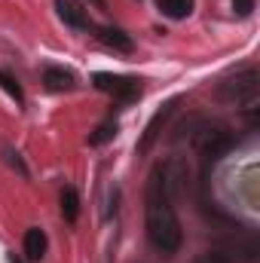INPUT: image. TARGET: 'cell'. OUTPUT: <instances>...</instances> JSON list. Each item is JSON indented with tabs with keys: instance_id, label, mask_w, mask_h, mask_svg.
<instances>
[{
	"instance_id": "1",
	"label": "cell",
	"mask_w": 260,
	"mask_h": 263,
	"mask_svg": "<svg viewBox=\"0 0 260 263\" xmlns=\"http://www.w3.org/2000/svg\"><path fill=\"white\" fill-rule=\"evenodd\" d=\"M144 202H147V239H150V245L165 257L178 254L184 233H181L172 199L159 190V184L153 178L147 181V199Z\"/></svg>"
},
{
	"instance_id": "2",
	"label": "cell",
	"mask_w": 260,
	"mask_h": 263,
	"mask_svg": "<svg viewBox=\"0 0 260 263\" xmlns=\"http://www.w3.org/2000/svg\"><path fill=\"white\" fill-rule=\"evenodd\" d=\"M184 135H187L190 147H193L199 156H205V159H217V156H224V153L233 147V132L227 129L224 123L190 120V123L184 126Z\"/></svg>"
},
{
	"instance_id": "3",
	"label": "cell",
	"mask_w": 260,
	"mask_h": 263,
	"mask_svg": "<svg viewBox=\"0 0 260 263\" xmlns=\"http://www.w3.org/2000/svg\"><path fill=\"white\" fill-rule=\"evenodd\" d=\"M257 92H260L257 67H245V70H239L236 77L224 80L220 89H217V95H220L224 101H233V104H242V101L251 104V101H257Z\"/></svg>"
},
{
	"instance_id": "4",
	"label": "cell",
	"mask_w": 260,
	"mask_h": 263,
	"mask_svg": "<svg viewBox=\"0 0 260 263\" xmlns=\"http://www.w3.org/2000/svg\"><path fill=\"white\" fill-rule=\"evenodd\" d=\"M95 86L101 92H110L117 101L129 104L141 98V80H132V77H117V73H95Z\"/></svg>"
},
{
	"instance_id": "5",
	"label": "cell",
	"mask_w": 260,
	"mask_h": 263,
	"mask_svg": "<svg viewBox=\"0 0 260 263\" xmlns=\"http://www.w3.org/2000/svg\"><path fill=\"white\" fill-rule=\"evenodd\" d=\"M55 9H59V15H62V22L70 25V28H80V31H86L92 22H89V12H86V6L80 3V0H55Z\"/></svg>"
},
{
	"instance_id": "6",
	"label": "cell",
	"mask_w": 260,
	"mask_h": 263,
	"mask_svg": "<svg viewBox=\"0 0 260 263\" xmlns=\"http://www.w3.org/2000/svg\"><path fill=\"white\" fill-rule=\"evenodd\" d=\"M43 83H46L49 92H70V89L77 86L73 73L65 70V67H46V70H43Z\"/></svg>"
},
{
	"instance_id": "7",
	"label": "cell",
	"mask_w": 260,
	"mask_h": 263,
	"mask_svg": "<svg viewBox=\"0 0 260 263\" xmlns=\"http://www.w3.org/2000/svg\"><path fill=\"white\" fill-rule=\"evenodd\" d=\"M43 254H46V233L40 227H31L25 233V257L34 263V260H40Z\"/></svg>"
},
{
	"instance_id": "8",
	"label": "cell",
	"mask_w": 260,
	"mask_h": 263,
	"mask_svg": "<svg viewBox=\"0 0 260 263\" xmlns=\"http://www.w3.org/2000/svg\"><path fill=\"white\" fill-rule=\"evenodd\" d=\"M175 104H178V101H169V104H165V107H162V110H159V114H156L153 120H150V126H147V132H144V141H141V150H150V144H153L156 132H159V126H162V123H165V120L172 117Z\"/></svg>"
},
{
	"instance_id": "9",
	"label": "cell",
	"mask_w": 260,
	"mask_h": 263,
	"mask_svg": "<svg viewBox=\"0 0 260 263\" xmlns=\"http://www.w3.org/2000/svg\"><path fill=\"white\" fill-rule=\"evenodd\" d=\"M98 37H101L107 46L120 49V52H132V37L126 34V31H120V28H101Z\"/></svg>"
},
{
	"instance_id": "10",
	"label": "cell",
	"mask_w": 260,
	"mask_h": 263,
	"mask_svg": "<svg viewBox=\"0 0 260 263\" xmlns=\"http://www.w3.org/2000/svg\"><path fill=\"white\" fill-rule=\"evenodd\" d=\"M159 9L169 18H187L193 9V0H159Z\"/></svg>"
},
{
	"instance_id": "11",
	"label": "cell",
	"mask_w": 260,
	"mask_h": 263,
	"mask_svg": "<svg viewBox=\"0 0 260 263\" xmlns=\"http://www.w3.org/2000/svg\"><path fill=\"white\" fill-rule=\"evenodd\" d=\"M62 214H65V220H77V214H80V199H77L73 187L62 190Z\"/></svg>"
},
{
	"instance_id": "12",
	"label": "cell",
	"mask_w": 260,
	"mask_h": 263,
	"mask_svg": "<svg viewBox=\"0 0 260 263\" xmlns=\"http://www.w3.org/2000/svg\"><path fill=\"white\" fill-rule=\"evenodd\" d=\"M0 86H3V92H6L9 98H15V104H22V101H25V95H22V86L15 83V77H12L9 70H0Z\"/></svg>"
},
{
	"instance_id": "13",
	"label": "cell",
	"mask_w": 260,
	"mask_h": 263,
	"mask_svg": "<svg viewBox=\"0 0 260 263\" xmlns=\"http://www.w3.org/2000/svg\"><path fill=\"white\" fill-rule=\"evenodd\" d=\"M114 135H117V123H114V120H107V123H101L98 129L89 135V144H104V141H110Z\"/></svg>"
},
{
	"instance_id": "14",
	"label": "cell",
	"mask_w": 260,
	"mask_h": 263,
	"mask_svg": "<svg viewBox=\"0 0 260 263\" xmlns=\"http://www.w3.org/2000/svg\"><path fill=\"white\" fill-rule=\"evenodd\" d=\"M196 263H239V260L230 257L224 248H211V251H202V254L196 257Z\"/></svg>"
},
{
	"instance_id": "15",
	"label": "cell",
	"mask_w": 260,
	"mask_h": 263,
	"mask_svg": "<svg viewBox=\"0 0 260 263\" xmlns=\"http://www.w3.org/2000/svg\"><path fill=\"white\" fill-rule=\"evenodd\" d=\"M6 162H9V165H15V168H18L22 175H28V168L22 165V159H18V153H12V150H6Z\"/></svg>"
},
{
	"instance_id": "16",
	"label": "cell",
	"mask_w": 260,
	"mask_h": 263,
	"mask_svg": "<svg viewBox=\"0 0 260 263\" xmlns=\"http://www.w3.org/2000/svg\"><path fill=\"white\" fill-rule=\"evenodd\" d=\"M251 6H254V0H236V9H239L242 15H248V12H251Z\"/></svg>"
},
{
	"instance_id": "17",
	"label": "cell",
	"mask_w": 260,
	"mask_h": 263,
	"mask_svg": "<svg viewBox=\"0 0 260 263\" xmlns=\"http://www.w3.org/2000/svg\"><path fill=\"white\" fill-rule=\"evenodd\" d=\"M9 260H12V263H18V260H15V254H12V257H9Z\"/></svg>"
},
{
	"instance_id": "18",
	"label": "cell",
	"mask_w": 260,
	"mask_h": 263,
	"mask_svg": "<svg viewBox=\"0 0 260 263\" xmlns=\"http://www.w3.org/2000/svg\"><path fill=\"white\" fill-rule=\"evenodd\" d=\"M95 3H101V0H95Z\"/></svg>"
}]
</instances>
